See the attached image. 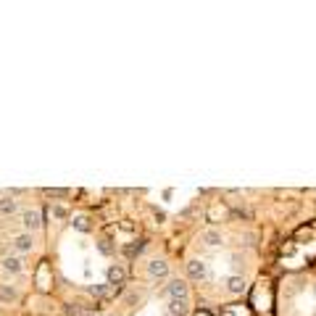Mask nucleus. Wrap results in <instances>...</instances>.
I'll use <instances>...</instances> for the list:
<instances>
[{"instance_id": "nucleus-1", "label": "nucleus", "mask_w": 316, "mask_h": 316, "mask_svg": "<svg viewBox=\"0 0 316 316\" xmlns=\"http://www.w3.org/2000/svg\"><path fill=\"white\" fill-rule=\"evenodd\" d=\"M40 227H42V214L37 208H24V211H21V229L29 232V235H34Z\"/></svg>"}, {"instance_id": "nucleus-2", "label": "nucleus", "mask_w": 316, "mask_h": 316, "mask_svg": "<svg viewBox=\"0 0 316 316\" xmlns=\"http://www.w3.org/2000/svg\"><path fill=\"white\" fill-rule=\"evenodd\" d=\"M34 245H37V240H34V235H29V232H19V235L11 237V248L16 250V256L21 253H32Z\"/></svg>"}, {"instance_id": "nucleus-3", "label": "nucleus", "mask_w": 316, "mask_h": 316, "mask_svg": "<svg viewBox=\"0 0 316 316\" xmlns=\"http://www.w3.org/2000/svg\"><path fill=\"white\" fill-rule=\"evenodd\" d=\"M0 269H3L8 277H19L21 272H24V259L16 256V253H8V256L0 259Z\"/></svg>"}, {"instance_id": "nucleus-4", "label": "nucleus", "mask_w": 316, "mask_h": 316, "mask_svg": "<svg viewBox=\"0 0 316 316\" xmlns=\"http://www.w3.org/2000/svg\"><path fill=\"white\" fill-rule=\"evenodd\" d=\"M166 295H169V300L171 298H179V300H190V285L184 282V279H171V282L166 285Z\"/></svg>"}, {"instance_id": "nucleus-5", "label": "nucleus", "mask_w": 316, "mask_h": 316, "mask_svg": "<svg viewBox=\"0 0 316 316\" xmlns=\"http://www.w3.org/2000/svg\"><path fill=\"white\" fill-rule=\"evenodd\" d=\"M145 269H148V277H150V279H166V277H169V264H166V259H150Z\"/></svg>"}, {"instance_id": "nucleus-6", "label": "nucleus", "mask_w": 316, "mask_h": 316, "mask_svg": "<svg viewBox=\"0 0 316 316\" xmlns=\"http://www.w3.org/2000/svg\"><path fill=\"white\" fill-rule=\"evenodd\" d=\"M187 277L195 279V282L206 279V277H208V264L201 261V259H190V261H187Z\"/></svg>"}, {"instance_id": "nucleus-7", "label": "nucleus", "mask_w": 316, "mask_h": 316, "mask_svg": "<svg viewBox=\"0 0 316 316\" xmlns=\"http://www.w3.org/2000/svg\"><path fill=\"white\" fill-rule=\"evenodd\" d=\"M19 214V198L16 195H0V216H6V219H11V216H16Z\"/></svg>"}, {"instance_id": "nucleus-8", "label": "nucleus", "mask_w": 316, "mask_h": 316, "mask_svg": "<svg viewBox=\"0 0 316 316\" xmlns=\"http://www.w3.org/2000/svg\"><path fill=\"white\" fill-rule=\"evenodd\" d=\"M127 279V269L121 264H111L105 269V285H124Z\"/></svg>"}, {"instance_id": "nucleus-9", "label": "nucleus", "mask_w": 316, "mask_h": 316, "mask_svg": "<svg viewBox=\"0 0 316 316\" xmlns=\"http://www.w3.org/2000/svg\"><path fill=\"white\" fill-rule=\"evenodd\" d=\"M19 290L16 285H8V282H0V303L3 306H14V303H19Z\"/></svg>"}, {"instance_id": "nucleus-10", "label": "nucleus", "mask_w": 316, "mask_h": 316, "mask_svg": "<svg viewBox=\"0 0 316 316\" xmlns=\"http://www.w3.org/2000/svg\"><path fill=\"white\" fill-rule=\"evenodd\" d=\"M201 242L206 248H221L224 245V235L219 229H206V232H201Z\"/></svg>"}, {"instance_id": "nucleus-11", "label": "nucleus", "mask_w": 316, "mask_h": 316, "mask_svg": "<svg viewBox=\"0 0 316 316\" xmlns=\"http://www.w3.org/2000/svg\"><path fill=\"white\" fill-rule=\"evenodd\" d=\"M224 290L229 292V295H242V292H245V279L240 274H229L224 279Z\"/></svg>"}, {"instance_id": "nucleus-12", "label": "nucleus", "mask_w": 316, "mask_h": 316, "mask_svg": "<svg viewBox=\"0 0 316 316\" xmlns=\"http://www.w3.org/2000/svg\"><path fill=\"white\" fill-rule=\"evenodd\" d=\"M169 316H190V300H179V298H171L169 306H166Z\"/></svg>"}, {"instance_id": "nucleus-13", "label": "nucleus", "mask_w": 316, "mask_h": 316, "mask_svg": "<svg viewBox=\"0 0 316 316\" xmlns=\"http://www.w3.org/2000/svg\"><path fill=\"white\" fill-rule=\"evenodd\" d=\"M50 214H53V219L64 221V219H69V208L61 206V203H55V206H50Z\"/></svg>"}, {"instance_id": "nucleus-14", "label": "nucleus", "mask_w": 316, "mask_h": 316, "mask_svg": "<svg viewBox=\"0 0 316 316\" xmlns=\"http://www.w3.org/2000/svg\"><path fill=\"white\" fill-rule=\"evenodd\" d=\"M87 221H90L87 216H74V219H72V227H74L77 232H90V224H87Z\"/></svg>"}, {"instance_id": "nucleus-15", "label": "nucleus", "mask_w": 316, "mask_h": 316, "mask_svg": "<svg viewBox=\"0 0 316 316\" xmlns=\"http://www.w3.org/2000/svg\"><path fill=\"white\" fill-rule=\"evenodd\" d=\"M45 193H48L50 198H64V195H69V190H58V187H55V190L50 187V190H45Z\"/></svg>"}, {"instance_id": "nucleus-16", "label": "nucleus", "mask_w": 316, "mask_h": 316, "mask_svg": "<svg viewBox=\"0 0 316 316\" xmlns=\"http://www.w3.org/2000/svg\"><path fill=\"white\" fill-rule=\"evenodd\" d=\"M313 295H316V282H313Z\"/></svg>"}, {"instance_id": "nucleus-17", "label": "nucleus", "mask_w": 316, "mask_h": 316, "mask_svg": "<svg viewBox=\"0 0 316 316\" xmlns=\"http://www.w3.org/2000/svg\"><path fill=\"white\" fill-rule=\"evenodd\" d=\"M98 316H111V313H98Z\"/></svg>"}, {"instance_id": "nucleus-18", "label": "nucleus", "mask_w": 316, "mask_h": 316, "mask_svg": "<svg viewBox=\"0 0 316 316\" xmlns=\"http://www.w3.org/2000/svg\"><path fill=\"white\" fill-rule=\"evenodd\" d=\"M203 316H206V313H203Z\"/></svg>"}]
</instances>
